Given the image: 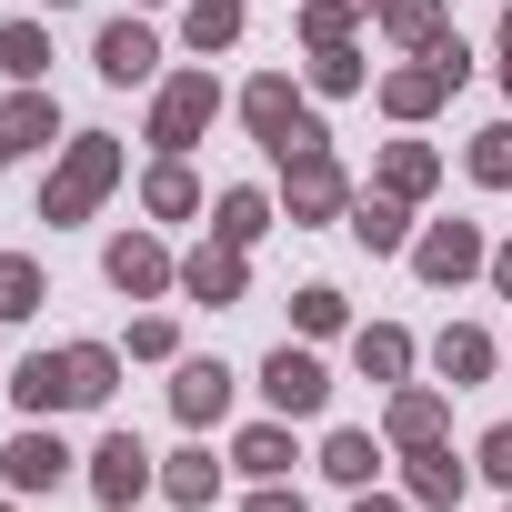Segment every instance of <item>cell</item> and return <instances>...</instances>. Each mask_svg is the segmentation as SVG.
<instances>
[{
    "mask_svg": "<svg viewBox=\"0 0 512 512\" xmlns=\"http://www.w3.org/2000/svg\"><path fill=\"white\" fill-rule=\"evenodd\" d=\"M111 181H121V151H111V141H71V161H61V181H51L41 211H51V221H81Z\"/></svg>",
    "mask_w": 512,
    "mask_h": 512,
    "instance_id": "6da1fadb",
    "label": "cell"
},
{
    "mask_svg": "<svg viewBox=\"0 0 512 512\" xmlns=\"http://www.w3.org/2000/svg\"><path fill=\"white\" fill-rule=\"evenodd\" d=\"M442 91H462V41H432V51H422L412 71H392V81H382V101H392L402 121H422V111H432Z\"/></svg>",
    "mask_w": 512,
    "mask_h": 512,
    "instance_id": "7a4b0ae2",
    "label": "cell"
},
{
    "mask_svg": "<svg viewBox=\"0 0 512 512\" xmlns=\"http://www.w3.org/2000/svg\"><path fill=\"white\" fill-rule=\"evenodd\" d=\"M241 111H251V131H262L272 151H312V141H322V121L292 101V81H251V101H241Z\"/></svg>",
    "mask_w": 512,
    "mask_h": 512,
    "instance_id": "3957f363",
    "label": "cell"
},
{
    "mask_svg": "<svg viewBox=\"0 0 512 512\" xmlns=\"http://www.w3.org/2000/svg\"><path fill=\"white\" fill-rule=\"evenodd\" d=\"M211 101H221L211 71H181V81L161 91V111H151V141H161V151H191V131L211 121Z\"/></svg>",
    "mask_w": 512,
    "mask_h": 512,
    "instance_id": "277c9868",
    "label": "cell"
},
{
    "mask_svg": "<svg viewBox=\"0 0 512 512\" xmlns=\"http://www.w3.org/2000/svg\"><path fill=\"white\" fill-rule=\"evenodd\" d=\"M282 181H292V211H302V221L342 211V171H332V151H322V141H312V151H282Z\"/></svg>",
    "mask_w": 512,
    "mask_h": 512,
    "instance_id": "5b68a950",
    "label": "cell"
},
{
    "mask_svg": "<svg viewBox=\"0 0 512 512\" xmlns=\"http://www.w3.org/2000/svg\"><path fill=\"white\" fill-rule=\"evenodd\" d=\"M262 392H272V412H292V422L332 402V382H322V362H312V352H272V372H262Z\"/></svg>",
    "mask_w": 512,
    "mask_h": 512,
    "instance_id": "8992f818",
    "label": "cell"
},
{
    "mask_svg": "<svg viewBox=\"0 0 512 512\" xmlns=\"http://www.w3.org/2000/svg\"><path fill=\"white\" fill-rule=\"evenodd\" d=\"M91 492H101V502H131V492H151V452H141L131 432H111V442L91 452Z\"/></svg>",
    "mask_w": 512,
    "mask_h": 512,
    "instance_id": "52a82bcc",
    "label": "cell"
},
{
    "mask_svg": "<svg viewBox=\"0 0 512 512\" xmlns=\"http://www.w3.org/2000/svg\"><path fill=\"white\" fill-rule=\"evenodd\" d=\"M422 282H462V272H482V231L472 221H442V231H422Z\"/></svg>",
    "mask_w": 512,
    "mask_h": 512,
    "instance_id": "ba28073f",
    "label": "cell"
},
{
    "mask_svg": "<svg viewBox=\"0 0 512 512\" xmlns=\"http://www.w3.org/2000/svg\"><path fill=\"white\" fill-rule=\"evenodd\" d=\"M0 472H11L21 492H51V482L71 472V452H61V432H21L11 452H0Z\"/></svg>",
    "mask_w": 512,
    "mask_h": 512,
    "instance_id": "9c48e42d",
    "label": "cell"
},
{
    "mask_svg": "<svg viewBox=\"0 0 512 512\" xmlns=\"http://www.w3.org/2000/svg\"><path fill=\"white\" fill-rule=\"evenodd\" d=\"M151 61H161V41L141 21H111L101 31V81H151Z\"/></svg>",
    "mask_w": 512,
    "mask_h": 512,
    "instance_id": "30bf717a",
    "label": "cell"
},
{
    "mask_svg": "<svg viewBox=\"0 0 512 512\" xmlns=\"http://www.w3.org/2000/svg\"><path fill=\"white\" fill-rule=\"evenodd\" d=\"M181 282H191L201 302H231V292H241V241H201L191 262H181Z\"/></svg>",
    "mask_w": 512,
    "mask_h": 512,
    "instance_id": "8fae6325",
    "label": "cell"
},
{
    "mask_svg": "<svg viewBox=\"0 0 512 512\" xmlns=\"http://www.w3.org/2000/svg\"><path fill=\"white\" fill-rule=\"evenodd\" d=\"M21 412H71V352H41V362H21Z\"/></svg>",
    "mask_w": 512,
    "mask_h": 512,
    "instance_id": "7c38bea8",
    "label": "cell"
},
{
    "mask_svg": "<svg viewBox=\"0 0 512 512\" xmlns=\"http://www.w3.org/2000/svg\"><path fill=\"white\" fill-rule=\"evenodd\" d=\"M171 402H181V422H221V402H231V372H221V362H181Z\"/></svg>",
    "mask_w": 512,
    "mask_h": 512,
    "instance_id": "4fadbf2b",
    "label": "cell"
},
{
    "mask_svg": "<svg viewBox=\"0 0 512 512\" xmlns=\"http://www.w3.org/2000/svg\"><path fill=\"white\" fill-rule=\"evenodd\" d=\"M111 282H121V292H161V282H171L161 241H141V231H131V241H111Z\"/></svg>",
    "mask_w": 512,
    "mask_h": 512,
    "instance_id": "5bb4252c",
    "label": "cell"
},
{
    "mask_svg": "<svg viewBox=\"0 0 512 512\" xmlns=\"http://www.w3.org/2000/svg\"><path fill=\"white\" fill-rule=\"evenodd\" d=\"M432 432H442V392H402V402H392V442H402V452H422Z\"/></svg>",
    "mask_w": 512,
    "mask_h": 512,
    "instance_id": "9a60e30c",
    "label": "cell"
},
{
    "mask_svg": "<svg viewBox=\"0 0 512 512\" xmlns=\"http://www.w3.org/2000/svg\"><path fill=\"white\" fill-rule=\"evenodd\" d=\"M31 312H41V272L21 251H0V322H31Z\"/></svg>",
    "mask_w": 512,
    "mask_h": 512,
    "instance_id": "2e32d148",
    "label": "cell"
},
{
    "mask_svg": "<svg viewBox=\"0 0 512 512\" xmlns=\"http://www.w3.org/2000/svg\"><path fill=\"white\" fill-rule=\"evenodd\" d=\"M0 71H11V81H41V71H51V41H41L31 21H11V31H0Z\"/></svg>",
    "mask_w": 512,
    "mask_h": 512,
    "instance_id": "e0dca14e",
    "label": "cell"
},
{
    "mask_svg": "<svg viewBox=\"0 0 512 512\" xmlns=\"http://www.w3.org/2000/svg\"><path fill=\"white\" fill-rule=\"evenodd\" d=\"M412 502H462V462L422 442V462H412Z\"/></svg>",
    "mask_w": 512,
    "mask_h": 512,
    "instance_id": "ac0fdd59",
    "label": "cell"
},
{
    "mask_svg": "<svg viewBox=\"0 0 512 512\" xmlns=\"http://www.w3.org/2000/svg\"><path fill=\"white\" fill-rule=\"evenodd\" d=\"M0 141H11V151H31V141H51V101H41V91H21L11 111H0Z\"/></svg>",
    "mask_w": 512,
    "mask_h": 512,
    "instance_id": "d6986e66",
    "label": "cell"
},
{
    "mask_svg": "<svg viewBox=\"0 0 512 512\" xmlns=\"http://www.w3.org/2000/svg\"><path fill=\"white\" fill-rule=\"evenodd\" d=\"M111 372H121V362H111L101 342H81V352H71V402H111Z\"/></svg>",
    "mask_w": 512,
    "mask_h": 512,
    "instance_id": "ffe728a7",
    "label": "cell"
},
{
    "mask_svg": "<svg viewBox=\"0 0 512 512\" xmlns=\"http://www.w3.org/2000/svg\"><path fill=\"white\" fill-rule=\"evenodd\" d=\"M382 21H392L402 41H422V51H432V41H442V0H382Z\"/></svg>",
    "mask_w": 512,
    "mask_h": 512,
    "instance_id": "44dd1931",
    "label": "cell"
},
{
    "mask_svg": "<svg viewBox=\"0 0 512 512\" xmlns=\"http://www.w3.org/2000/svg\"><path fill=\"white\" fill-rule=\"evenodd\" d=\"M442 372H452V382H482V372H492V342H482V332H442Z\"/></svg>",
    "mask_w": 512,
    "mask_h": 512,
    "instance_id": "7402d4cb",
    "label": "cell"
},
{
    "mask_svg": "<svg viewBox=\"0 0 512 512\" xmlns=\"http://www.w3.org/2000/svg\"><path fill=\"white\" fill-rule=\"evenodd\" d=\"M262 221H272V211H262V191H221V221H211V231H221V241H251Z\"/></svg>",
    "mask_w": 512,
    "mask_h": 512,
    "instance_id": "603a6c76",
    "label": "cell"
},
{
    "mask_svg": "<svg viewBox=\"0 0 512 512\" xmlns=\"http://www.w3.org/2000/svg\"><path fill=\"white\" fill-rule=\"evenodd\" d=\"M231 462H241V472H292V442L262 422V432H241V452H231Z\"/></svg>",
    "mask_w": 512,
    "mask_h": 512,
    "instance_id": "cb8c5ba5",
    "label": "cell"
},
{
    "mask_svg": "<svg viewBox=\"0 0 512 512\" xmlns=\"http://www.w3.org/2000/svg\"><path fill=\"white\" fill-rule=\"evenodd\" d=\"M241 31V0H201V11H191V51H221Z\"/></svg>",
    "mask_w": 512,
    "mask_h": 512,
    "instance_id": "d4e9b609",
    "label": "cell"
},
{
    "mask_svg": "<svg viewBox=\"0 0 512 512\" xmlns=\"http://www.w3.org/2000/svg\"><path fill=\"white\" fill-rule=\"evenodd\" d=\"M402 362H412L402 332H362V372H372V382H402Z\"/></svg>",
    "mask_w": 512,
    "mask_h": 512,
    "instance_id": "484cf974",
    "label": "cell"
},
{
    "mask_svg": "<svg viewBox=\"0 0 512 512\" xmlns=\"http://www.w3.org/2000/svg\"><path fill=\"white\" fill-rule=\"evenodd\" d=\"M322 462H332V482H372V462H382V452H372L362 432H332V452H322Z\"/></svg>",
    "mask_w": 512,
    "mask_h": 512,
    "instance_id": "4316f807",
    "label": "cell"
},
{
    "mask_svg": "<svg viewBox=\"0 0 512 512\" xmlns=\"http://www.w3.org/2000/svg\"><path fill=\"white\" fill-rule=\"evenodd\" d=\"M161 492H171V502H211V452H181V462L161 472Z\"/></svg>",
    "mask_w": 512,
    "mask_h": 512,
    "instance_id": "83f0119b",
    "label": "cell"
},
{
    "mask_svg": "<svg viewBox=\"0 0 512 512\" xmlns=\"http://www.w3.org/2000/svg\"><path fill=\"white\" fill-rule=\"evenodd\" d=\"M382 181H392V191H432V151H422V141H402V151L382 161Z\"/></svg>",
    "mask_w": 512,
    "mask_h": 512,
    "instance_id": "f1b7e54d",
    "label": "cell"
},
{
    "mask_svg": "<svg viewBox=\"0 0 512 512\" xmlns=\"http://www.w3.org/2000/svg\"><path fill=\"white\" fill-rule=\"evenodd\" d=\"M352 231H362L372 251H392V241H402V201H362V211H352Z\"/></svg>",
    "mask_w": 512,
    "mask_h": 512,
    "instance_id": "f546056e",
    "label": "cell"
},
{
    "mask_svg": "<svg viewBox=\"0 0 512 512\" xmlns=\"http://www.w3.org/2000/svg\"><path fill=\"white\" fill-rule=\"evenodd\" d=\"M472 171H482V181H512V121H492V131L472 141Z\"/></svg>",
    "mask_w": 512,
    "mask_h": 512,
    "instance_id": "4dcf8cb0",
    "label": "cell"
},
{
    "mask_svg": "<svg viewBox=\"0 0 512 512\" xmlns=\"http://www.w3.org/2000/svg\"><path fill=\"white\" fill-rule=\"evenodd\" d=\"M151 211H191V171H181V161L151 171Z\"/></svg>",
    "mask_w": 512,
    "mask_h": 512,
    "instance_id": "1f68e13d",
    "label": "cell"
},
{
    "mask_svg": "<svg viewBox=\"0 0 512 512\" xmlns=\"http://www.w3.org/2000/svg\"><path fill=\"white\" fill-rule=\"evenodd\" d=\"M342 31H352V0H312V41L342 51Z\"/></svg>",
    "mask_w": 512,
    "mask_h": 512,
    "instance_id": "d6a6232c",
    "label": "cell"
},
{
    "mask_svg": "<svg viewBox=\"0 0 512 512\" xmlns=\"http://www.w3.org/2000/svg\"><path fill=\"white\" fill-rule=\"evenodd\" d=\"M312 81H322V91H362V61H352V51H322V71H312Z\"/></svg>",
    "mask_w": 512,
    "mask_h": 512,
    "instance_id": "836d02e7",
    "label": "cell"
},
{
    "mask_svg": "<svg viewBox=\"0 0 512 512\" xmlns=\"http://www.w3.org/2000/svg\"><path fill=\"white\" fill-rule=\"evenodd\" d=\"M302 332H342V292H302Z\"/></svg>",
    "mask_w": 512,
    "mask_h": 512,
    "instance_id": "e575fe53",
    "label": "cell"
},
{
    "mask_svg": "<svg viewBox=\"0 0 512 512\" xmlns=\"http://www.w3.org/2000/svg\"><path fill=\"white\" fill-rule=\"evenodd\" d=\"M482 472H492V482H512V422H502V432H482Z\"/></svg>",
    "mask_w": 512,
    "mask_h": 512,
    "instance_id": "d590c367",
    "label": "cell"
},
{
    "mask_svg": "<svg viewBox=\"0 0 512 512\" xmlns=\"http://www.w3.org/2000/svg\"><path fill=\"white\" fill-rule=\"evenodd\" d=\"M251 512H302V492H262V502H251Z\"/></svg>",
    "mask_w": 512,
    "mask_h": 512,
    "instance_id": "8d00e7d4",
    "label": "cell"
},
{
    "mask_svg": "<svg viewBox=\"0 0 512 512\" xmlns=\"http://www.w3.org/2000/svg\"><path fill=\"white\" fill-rule=\"evenodd\" d=\"M492 282H502V292H512V251H492Z\"/></svg>",
    "mask_w": 512,
    "mask_h": 512,
    "instance_id": "74e56055",
    "label": "cell"
},
{
    "mask_svg": "<svg viewBox=\"0 0 512 512\" xmlns=\"http://www.w3.org/2000/svg\"><path fill=\"white\" fill-rule=\"evenodd\" d=\"M502 81H512V11H502Z\"/></svg>",
    "mask_w": 512,
    "mask_h": 512,
    "instance_id": "f35d334b",
    "label": "cell"
},
{
    "mask_svg": "<svg viewBox=\"0 0 512 512\" xmlns=\"http://www.w3.org/2000/svg\"><path fill=\"white\" fill-rule=\"evenodd\" d=\"M352 512H402V502H372V492H362V502H352Z\"/></svg>",
    "mask_w": 512,
    "mask_h": 512,
    "instance_id": "ab89813d",
    "label": "cell"
},
{
    "mask_svg": "<svg viewBox=\"0 0 512 512\" xmlns=\"http://www.w3.org/2000/svg\"><path fill=\"white\" fill-rule=\"evenodd\" d=\"M0 161H11V141H0Z\"/></svg>",
    "mask_w": 512,
    "mask_h": 512,
    "instance_id": "60d3db41",
    "label": "cell"
},
{
    "mask_svg": "<svg viewBox=\"0 0 512 512\" xmlns=\"http://www.w3.org/2000/svg\"><path fill=\"white\" fill-rule=\"evenodd\" d=\"M51 11H61V0H51Z\"/></svg>",
    "mask_w": 512,
    "mask_h": 512,
    "instance_id": "b9f144b4",
    "label": "cell"
}]
</instances>
